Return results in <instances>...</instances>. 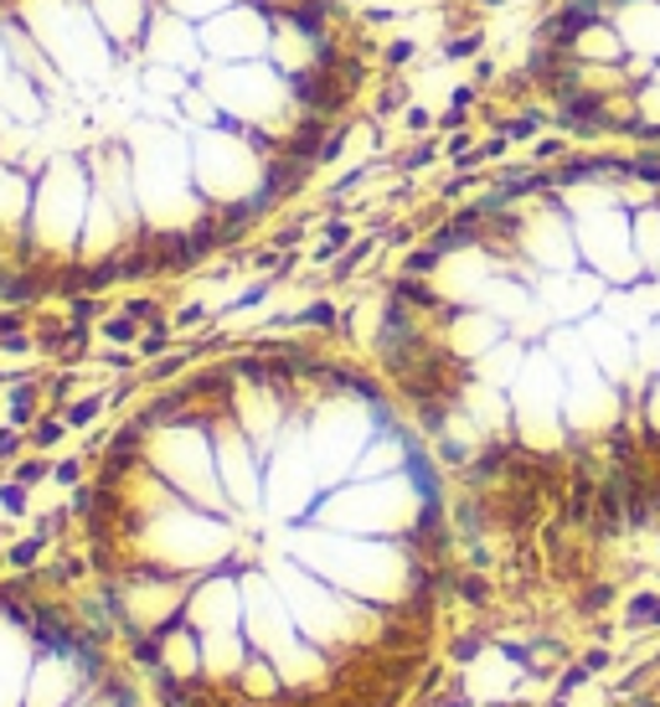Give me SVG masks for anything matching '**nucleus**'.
Instances as JSON below:
<instances>
[{
    "label": "nucleus",
    "instance_id": "obj_1",
    "mask_svg": "<svg viewBox=\"0 0 660 707\" xmlns=\"http://www.w3.org/2000/svg\"><path fill=\"white\" fill-rule=\"evenodd\" d=\"M372 73L346 0H0V300L248 238L336 161Z\"/></svg>",
    "mask_w": 660,
    "mask_h": 707
},
{
    "label": "nucleus",
    "instance_id": "obj_2",
    "mask_svg": "<svg viewBox=\"0 0 660 707\" xmlns=\"http://www.w3.org/2000/svg\"><path fill=\"white\" fill-rule=\"evenodd\" d=\"M377 351L460 527L501 501L619 537L660 516V151L599 145L454 207L392 274Z\"/></svg>",
    "mask_w": 660,
    "mask_h": 707
},
{
    "label": "nucleus",
    "instance_id": "obj_3",
    "mask_svg": "<svg viewBox=\"0 0 660 707\" xmlns=\"http://www.w3.org/2000/svg\"><path fill=\"white\" fill-rule=\"evenodd\" d=\"M522 78L557 130L660 151V0H557L526 42Z\"/></svg>",
    "mask_w": 660,
    "mask_h": 707
}]
</instances>
